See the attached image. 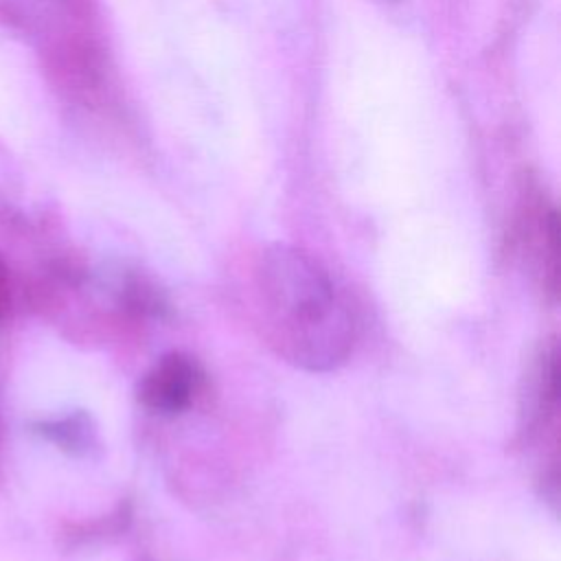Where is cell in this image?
Here are the masks:
<instances>
[{
  "instance_id": "cell-3",
  "label": "cell",
  "mask_w": 561,
  "mask_h": 561,
  "mask_svg": "<svg viewBox=\"0 0 561 561\" xmlns=\"http://www.w3.org/2000/svg\"><path fill=\"white\" fill-rule=\"evenodd\" d=\"M7 302H9V276H7V267L0 259V318L4 316Z\"/></svg>"
},
{
  "instance_id": "cell-2",
  "label": "cell",
  "mask_w": 561,
  "mask_h": 561,
  "mask_svg": "<svg viewBox=\"0 0 561 561\" xmlns=\"http://www.w3.org/2000/svg\"><path fill=\"white\" fill-rule=\"evenodd\" d=\"M197 386L199 373L195 362L182 353H169L142 377L138 397L153 412L178 414L191 405Z\"/></svg>"
},
{
  "instance_id": "cell-1",
  "label": "cell",
  "mask_w": 561,
  "mask_h": 561,
  "mask_svg": "<svg viewBox=\"0 0 561 561\" xmlns=\"http://www.w3.org/2000/svg\"><path fill=\"white\" fill-rule=\"evenodd\" d=\"M267 333L278 353L305 370L340 366L355 340V318L329 272L307 252L276 243L259 263Z\"/></svg>"
}]
</instances>
